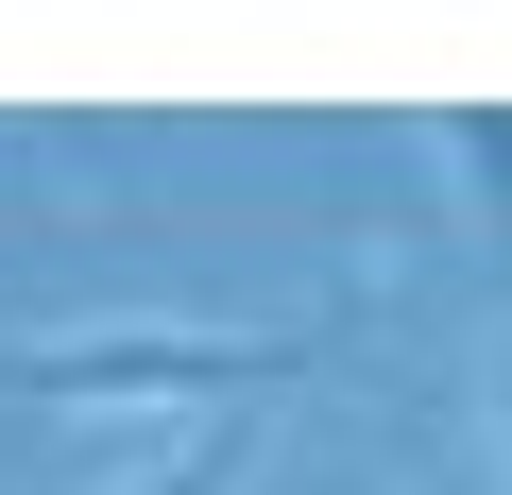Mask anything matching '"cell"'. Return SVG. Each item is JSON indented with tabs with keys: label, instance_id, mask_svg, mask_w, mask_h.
<instances>
[{
	"label": "cell",
	"instance_id": "1",
	"mask_svg": "<svg viewBox=\"0 0 512 495\" xmlns=\"http://www.w3.org/2000/svg\"><path fill=\"white\" fill-rule=\"evenodd\" d=\"M274 376H308V325H35L0 342V393L18 410H274Z\"/></svg>",
	"mask_w": 512,
	"mask_h": 495
},
{
	"label": "cell",
	"instance_id": "2",
	"mask_svg": "<svg viewBox=\"0 0 512 495\" xmlns=\"http://www.w3.org/2000/svg\"><path fill=\"white\" fill-rule=\"evenodd\" d=\"M256 444H274V410H205L154 478H120V495H256Z\"/></svg>",
	"mask_w": 512,
	"mask_h": 495
},
{
	"label": "cell",
	"instance_id": "3",
	"mask_svg": "<svg viewBox=\"0 0 512 495\" xmlns=\"http://www.w3.org/2000/svg\"><path fill=\"white\" fill-rule=\"evenodd\" d=\"M444 171H461V205H478V239L512 257V103H444Z\"/></svg>",
	"mask_w": 512,
	"mask_h": 495
},
{
	"label": "cell",
	"instance_id": "4",
	"mask_svg": "<svg viewBox=\"0 0 512 495\" xmlns=\"http://www.w3.org/2000/svg\"><path fill=\"white\" fill-rule=\"evenodd\" d=\"M495 444H512V342H495Z\"/></svg>",
	"mask_w": 512,
	"mask_h": 495
},
{
	"label": "cell",
	"instance_id": "5",
	"mask_svg": "<svg viewBox=\"0 0 512 495\" xmlns=\"http://www.w3.org/2000/svg\"><path fill=\"white\" fill-rule=\"evenodd\" d=\"M444 495H495V478H444Z\"/></svg>",
	"mask_w": 512,
	"mask_h": 495
}]
</instances>
